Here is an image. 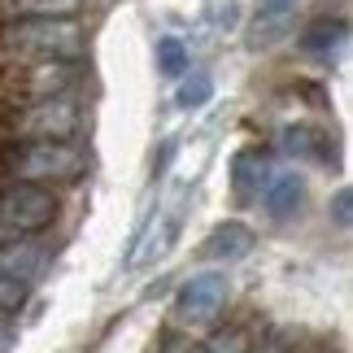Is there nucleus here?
Returning a JSON list of instances; mask_svg holds the SVG:
<instances>
[{"instance_id": "21", "label": "nucleus", "mask_w": 353, "mask_h": 353, "mask_svg": "<svg viewBox=\"0 0 353 353\" xmlns=\"http://www.w3.org/2000/svg\"><path fill=\"white\" fill-rule=\"evenodd\" d=\"M257 353H288V349H283V345H262Z\"/></svg>"}, {"instance_id": "1", "label": "nucleus", "mask_w": 353, "mask_h": 353, "mask_svg": "<svg viewBox=\"0 0 353 353\" xmlns=\"http://www.w3.org/2000/svg\"><path fill=\"white\" fill-rule=\"evenodd\" d=\"M0 39L31 61H79L88 48V35L74 18H18Z\"/></svg>"}, {"instance_id": "16", "label": "nucleus", "mask_w": 353, "mask_h": 353, "mask_svg": "<svg viewBox=\"0 0 353 353\" xmlns=\"http://www.w3.org/2000/svg\"><path fill=\"white\" fill-rule=\"evenodd\" d=\"M22 301H26V283H18V279H5V275H0V319L18 314V310H22Z\"/></svg>"}, {"instance_id": "3", "label": "nucleus", "mask_w": 353, "mask_h": 353, "mask_svg": "<svg viewBox=\"0 0 353 353\" xmlns=\"http://www.w3.org/2000/svg\"><path fill=\"white\" fill-rule=\"evenodd\" d=\"M13 131L22 140H57V144H70L79 131H83V110L65 97H52V101H31L26 110L13 118Z\"/></svg>"}, {"instance_id": "17", "label": "nucleus", "mask_w": 353, "mask_h": 353, "mask_svg": "<svg viewBox=\"0 0 353 353\" xmlns=\"http://www.w3.org/2000/svg\"><path fill=\"white\" fill-rule=\"evenodd\" d=\"M205 353H249V345H244V336L223 332V336H214V341L205 345Z\"/></svg>"}, {"instance_id": "20", "label": "nucleus", "mask_w": 353, "mask_h": 353, "mask_svg": "<svg viewBox=\"0 0 353 353\" xmlns=\"http://www.w3.org/2000/svg\"><path fill=\"white\" fill-rule=\"evenodd\" d=\"M166 353H196V349H192V341H174V345H166Z\"/></svg>"}, {"instance_id": "15", "label": "nucleus", "mask_w": 353, "mask_h": 353, "mask_svg": "<svg viewBox=\"0 0 353 353\" xmlns=\"http://www.w3.org/2000/svg\"><path fill=\"white\" fill-rule=\"evenodd\" d=\"M214 97V83H210V74H192V79H183L179 92H174V101L183 105V110H201Z\"/></svg>"}, {"instance_id": "7", "label": "nucleus", "mask_w": 353, "mask_h": 353, "mask_svg": "<svg viewBox=\"0 0 353 353\" xmlns=\"http://www.w3.org/2000/svg\"><path fill=\"white\" fill-rule=\"evenodd\" d=\"M79 83V70H74V61H35L31 70H26L22 79V88H26V97H35V101H52V97H65Z\"/></svg>"}, {"instance_id": "13", "label": "nucleus", "mask_w": 353, "mask_h": 353, "mask_svg": "<svg viewBox=\"0 0 353 353\" xmlns=\"http://www.w3.org/2000/svg\"><path fill=\"white\" fill-rule=\"evenodd\" d=\"M0 9L13 18H74L79 0H0Z\"/></svg>"}, {"instance_id": "18", "label": "nucleus", "mask_w": 353, "mask_h": 353, "mask_svg": "<svg viewBox=\"0 0 353 353\" xmlns=\"http://www.w3.org/2000/svg\"><path fill=\"white\" fill-rule=\"evenodd\" d=\"M336 223L349 227V188H341V192H336Z\"/></svg>"}, {"instance_id": "2", "label": "nucleus", "mask_w": 353, "mask_h": 353, "mask_svg": "<svg viewBox=\"0 0 353 353\" xmlns=\"http://www.w3.org/2000/svg\"><path fill=\"white\" fill-rule=\"evenodd\" d=\"M9 170L18 174L22 183H65L79 179L88 170V157L79 153L74 144H57V140H26L22 148L9 153Z\"/></svg>"}, {"instance_id": "10", "label": "nucleus", "mask_w": 353, "mask_h": 353, "mask_svg": "<svg viewBox=\"0 0 353 353\" xmlns=\"http://www.w3.org/2000/svg\"><path fill=\"white\" fill-rule=\"evenodd\" d=\"M301 201H305V183L296 179V174H275V179L262 188V210L279 223L292 219V214L301 210Z\"/></svg>"}, {"instance_id": "5", "label": "nucleus", "mask_w": 353, "mask_h": 353, "mask_svg": "<svg viewBox=\"0 0 353 353\" xmlns=\"http://www.w3.org/2000/svg\"><path fill=\"white\" fill-rule=\"evenodd\" d=\"M223 305H227V279L205 270V275H192L179 288V296H174V323L179 327H205V323L223 314Z\"/></svg>"}, {"instance_id": "11", "label": "nucleus", "mask_w": 353, "mask_h": 353, "mask_svg": "<svg viewBox=\"0 0 353 353\" xmlns=\"http://www.w3.org/2000/svg\"><path fill=\"white\" fill-rule=\"evenodd\" d=\"M0 275L18 279V283H31V279L44 275V253L31 249V244H18V240L0 244Z\"/></svg>"}, {"instance_id": "8", "label": "nucleus", "mask_w": 353, "mask_h": 353, "mask_svg": "<svg viewBox=\"0 0 353 353\" xmlns=\"http://www.w3.org/2000/svg\"><path fill=\"white\" fill-rule=\"evenodd\" d=\"M253 232L244 223H223V227H214L210 240L201 244V262H240V257H249L253 253Z\"/></svg>"}, {"instance_id": "9", "label": "nucleus", "mask_w": 353, "mask_h": 353, "mask_svg": "<svg viewBox=\"0 0 353 353\" xmlns=\"http://www.w3.org/2000/svg\"><path fill=\"white\" fill-rule=\"evenodd\" d=\"M270 179V161L262 148H240L236 161H232V188H236V196L240 201H253V196H262V188Z\"/></svg>"}, {"instance_id": "14", "label": "nucleus", "mask_w": 353, "mask_h": 353, "mask_svg": "<svg viewBox=\"0 0 353 353\" xmlns=\"http://www.w3.org/2000/svg\"><path fill=\"white\" fill-rule=\"evenodd\" d=\"M157 70L166 74V79H179V74L188 70V48H183V39H174V35L157 39Z\"/></svg>"}, {"instance_id": "6", "label": "nucleus", "mask_w": 353, "mask_h": 353, "mask_svg": "<svg viewBox=\"0 0 353 353\" xmlns=\"http://www.w3.org/2000/svg\"><path fill=\"white\" fill-rule=\"evenodd\" d=\"M279 144H283V153H292L301 161H319V166H332V161H336L332 135L323 127H310V122H292V127H283Z\"/></svg>"}, {"instance_id": "4", "label": "nucleus", "mask_w": 353, "mask_h": 353, "mask_svg": "<svg viewBox=\"0 0 353 353\" xmlns=\"http://www.w3.org/2000/svg\"><path fill=\"white\" fill-rule=\"evenodd\" d=\"M57 219V196L39 183H18L9 192H0V223L13 236H31L39 227H48Z\"/></svg>"}, {"instance_id": "19", "label": "nucleus", "mask_w": 353, "mask_h": 353, "mask_svg": "<svg viewBox=\"0 0 353 353\" xmlns=\"http://www.w3.org/2000/svg\"><path fill=\"white\" fill-rule=\"evenodd\" d=\"M262 9L266 13H283V18H288V9H296V0H262Z\"/></svg>"}, {"instance_id": "12", "label": "nucleus", "mask_w": 353, "mask_h": 353, "mask_svg": "<svg viewBox=\"0 0 353 353\" xmlns=\"http://www.w3.org/2000/svg\"><path fill=\"white\" fill-rule=\"evenodd\" d=\"M345 39H349V26L345 18H319V22H310L305 31H301V48L310 52V57H327L332 61V52L336 48H345Z\"/></svg>"}]
</instances>
